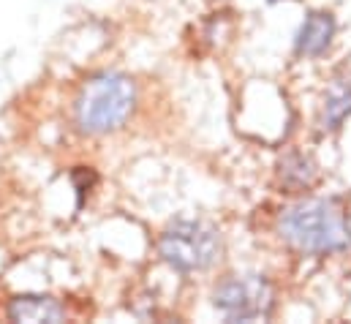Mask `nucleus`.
I'll use <instances>...</instances> for the list:
<instances>
[{
    "label": "nucleus",
    "mask_w": 351,
    "mask_h": 324,
    "mask_svg": "<svg viewBox=\"0 0 351 324\" xmlns=\"http://www.w3.org/2000/svg\"><path fill=\"white\" fill-rule=\"evenodd\" d=\"M278 232L308 256H330L351 248V224L338 199H302L280 213Z\"/></svg>",
    "instance_id": "f257e3e1"
},
{
    "label": "nucleus",
    "mask_w": 351,
    "mask_h": 324,
    "mask_svg": "<svg viewBox=\"0 0 351 324\" xmlns=\"http://www.w3.org/2000/svg\"><path fill=\"white\" fill-rule=\"evenodd\" d=\"M136 106V82L117 71L95 74L74 104V117L82 134H109L125 126Z\"/></svg>",
    "instance_id": "f03ea898"
},
{
    "label": "nucleus",
    "mask_w": 351,
    "mask_h": 324,
    "mask_svg": "<svg viewBox=\"0 0 351 324\" xmlns=\"http://www.w3.org/2000/svg\"><path fill=\"white\" fill-rule=\"evenodd\" d=\"M158 253L175 273H202L213 267L221 256V235L204 221L180 218L164 229L158 240Z\"/></svg>",
    "instance_id": "7ed1b4c3"
},
{
    "label": "nucleus",
    "mask_w": 351,
    "mask_h": 324,
    "mask_svg": "<svg viewBox=\"0 0 351 324\" xmlns=\"http://www.w3.org/2000/svg\"><path fill=\"white\" fill-rule=\"evenodd\" d=\"M275 292L264 275H232L213 292V308L229 322H251L272 314Z\"/></svg>",
    "instance_id": "20e7f679"
},
{
    "label": "nucleus",
    "mask_w": 351,
    "mask_h": 324,
    "mask_svg": "<svg viewBox=\"0 0 351 324\" xmlns=\"http://www.w3.org/2000/svg\"><path fill=\"white\" fill-rule=\"evenodd\" d=\"M335 30L338 22L330 11H311L294 36V52L300 58H322L332 47Z\"/></svg>",
    "instance_id": "39448f33"
},
{
    "label": "nucleus",
    "mask_w": 351,
    "mask_h": 324,
    "mask_svg": "<svg viewBox=\"0 0 351 324\" xmlns=\"http://www.w3.org/2000/svg\"><path fill=\"white\" fill-rule=\"evenodd\" d=\"M11 322H63L66 308L49 294H19L8 303Z\"/></svg>",
    "instance_id": "423d86ee"
},
{
    "label": "nucleus",
    "mask_w": 351,
    "mask_h": 324,
    "mask_svg": "<svg viewBox=\"0 0 351 324\" xmlns=\"http://www.w3.org/2000/svg\"><path fill=\"white\" fill-rule=\"evenodd\" d=\"M351 117V77L341 74L335 77L322 106V128L324 131H338Z\"/></svg>",
    "instance_id": "0eeeda50"
},
{
    "label": "nucleus",
    "mask_w": 351,
    "mask_h": 324,
    "mask_svg": "<svg viewBox=\"0 0 351 324\" xmlns=\"http://www.w3.org/2000/svg\"><path fill=\"white\" fill-rule=\"evenodd\" d=\"M316 180V163L302 153H289L280 161V183L286 188H308Z\"/></svg>",
    "instance_id": "6e6552de"
},
{
    "label": "nucleus",
    "mask_w": 351,
    "mask_h": 324,
    "mask_svg": "<svg viewBox=\"0 0 351 324\" xmlns=\"http://www.w3.org/2000/svg\"><path fill=\"white\" fill-rule=\"evenodd\" d=\"M267 3H278V0H267Z\"/></svg>",
    "instance_id": "1a4fd4ad"
}]
</instances>
